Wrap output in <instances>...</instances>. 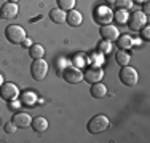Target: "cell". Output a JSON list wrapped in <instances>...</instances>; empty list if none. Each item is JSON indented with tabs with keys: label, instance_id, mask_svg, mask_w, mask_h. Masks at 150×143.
I'll list each match as a JSON object with an SVG mask.
<instances>
[{
	"label": "cell",
	"instance_id": "6da1fadb",
	"mask_svg": "<svg viewBox=\"0 0 150 143\" xmlns=\"http://www.w3.org/2000/svg\"><path fill=\"white\" fill-rule=\"evenodd\" d=\"M110 126V121L109 118L105 116V114H94V116L91 118L90 121H88V132L90 134H102V132H105L107 129Z\"/></svg>",
	"mask_w": 150,
	"mask_h": 143
},
{
	"label": "cell",
	"instance_id": "7a4b0ae2",
	"mask_svg": "<svg viewBox=\"0 0 150 143\" xmlns=\"http://www.w3.org/2000/svg\"><path fill=\"white\" fill-rule=\"evenodd\" d=\"M5 37L13 45H23V41L27 38L24 27L18 26V24H11V26H8L5 29Z\"/></svg>",
	"mask_w": 150,
	"mask_h": 143
},
{
	"label": "cell",
	"instance_id": "3957f363",
	"mask_svg": "<svg viewBox=\"0 0 150 143\" xmlns=\"http://www.w3.org/2000/svg\"><path fill=\"white\" fill-rule=\"evenodd\" d=\"M46 73H48V62H46L43 57H40V59H34V62H32V65H30L32 78L37 80V81H42V80H45Z\"/></svg>",
	"mask_w": 150,
	"mask_h": 143
},
{
	"label": "cell",
	"instance_id": "277c9868",
	"mask_svg": "<svg viewBox=\"0 0 150 143\" xmlns=\"http://www.w3.org/2000/svg\"><path fill=\"white\" fill-rule=\"evenodd\" d=\"M61 76H62L64 81H67L69 84H77L83 80V72L75 65H67L66 69L61 72Z\"/></svg>",
	"mask_w": 150,
	"mask_h": 143
},
{
	"label": "cell",
	"instance_id": "5b68a950",
	"mask_svg": "<svg viewBox=\"0 0 150 143\" xmlns=\"http://www.w3.org/2000/svg\"><path fill=\"white\" fill-rule=\"evenodd\" d=\"M118 76H120V81L125 86H136V84H137V81H139L137 72H136V69H133V67H129V65H123V67H121Z\"/></svg>",
	"mask_w": 150,
	"mask_h": 143
},
{
	"label": "cell",
	"instance_id": "8992f818",
	"mask_svg": "<svg viewBox=\"0 0 150 143\" xmlns=\"http://www.w3.org/2000/svg\"><path fill=\"white\" fill-rule=\"evenodd\" d=\"M94 21L98 24H101V26L112 22V21H113V11L110 10V6H107V5L96 6V10H94Z\"/></svg>",
	"mask_w": 150,
	"mask_h": 143
},
{
	"label": "cell",
	"instance_id": "52a82bcc",
	"mask_svg": "<svg viewBox=\"0 0 150 143\" xmlns=\"http://www.w3.org/2000/svg\"><path fill=\"white\" fill-rule=\"evenodd\" d=\"M126 24L129 26L131 30L139 32L144 26H147V14H144L142 11H133V13H129Z\"/></svg>",
	"mask_w": 150,
	"mask_h": 143
},
{
	"label": "cell",
	"instance_id": "ba28073f",
	"mask_svg": "<svg viewBox=\"0 0 150 143\" xmlns=\"http://www.w3.org/2000/svg\"><path fill=\"white\" fill-rule=\"evenodd\" d=\"M18 95H19V89H18V86L15 83L6 81V83H3L2 86H0V97H2L3 100L11 102V100H16Z\"/></svg>",
	"mask_w": 150,
	"mask_h": 143
},
{
	"label": "cell",
	"instance_id": "9c48e42d",
	"mask_svg": "<svg viewBox=\"0 0 150 143\" xmlns=\"http://www.w3.org/2000/svg\"><path fill=\"white\" fill-rule=\"evenodd\" d=\"M104 78V70L102 67H96V65H90L83 73V80H86L88 83H98V81H102Z\"/></svg>",
	"mask_w": 150,
	"mask_h": 143
},
{
	"label": "cell",
	"instance_id": "30bf717a",
	"mask_svg": "<svg viewBox=\"0 0 150 143\" xmlns=\"http://www.w3.org/2000/svg\"><path fill=\"white\" fill-rule=\"evenodd\" d=\"M18 13H19V8H18V3L15 2H6L0 8V18L2 19H13V18L18 16Z\"/></svg>",
	"mask_w": 150,
	"mask_h": 143
},
{
	"label": "cell",
	"instance_id": "8fae6325",
	"mask_svg": "<svg viewBox=\"0 0 150 143\" xmlns=\"http://www.w3.org/2000/svg\"><path fill=\"white\" fill-rule=\"evenodd\" d=\"M99 34H101V37L107 41H115L117 38H118L120 32H118V29L115 26H112V24H104V26H101V29H99Z\"/></svg>",
	"mask_w": 150,
	"mask_h": 143
},
{
	"label": "cell",
	"instance_id": "7c38bea8",
	"mask_svg": "<svg viewBox=\"0 0 150 143\" xmlns=\"http://www.w3.org/2000/svg\"><path fill=\"white\" fill-rule=\"evenodd\" d=\"M11 121L15 123V126H16L18 129H26V127H29V126H30L32 118H30V114H29V113L18 111V113L13 114Z\"/></svg>",
	"mask_w": 150,
	"mask_h": 143
},
{
	"label": "cell",
	"instance_id": "4fadbf2b",
	"mask_svg": "<svg viewBox=\"0 0 150 143\" xmlns=\"http://www.w3.org/2000/svg\"><path fill=\"white\" fill-rule=\"evenodd\" d=\"M66 22L69 24L70 27H78L83 22V16H81V13L77 11V10H70V11H66Z\"/></svg>",
	"mask_w": 150,
	"mask_h": 143
},
{
	"label": "cell",
	"instance_id": "5bb4252c",
	"mask_svg": "<svg viewBox=\"0 0 150 143\" xmlns=\"http://www.w3.org/2000/svg\"><path fill=\"white\" fill-rule=\"evenodd\" d=\"M91 95L94 99H102L107 95V86L102 83V81H98V83H93L91 84Z\"/></svg>",
	"mask_w": 150,
	"mask_h": 143
},
{
	"label": "cell",
	"instance_id": "9a60e30c",
	"mask_svg": "<svg viewBox=\"0 0 150 143\" xmlns=\"http://www.w3.org/2000/svg\"><path fill=\"white\" fill-rule=\"evenodd\" d=\"M30 127L34 129L37 134H42V132H45L46 129H48V121H46L43 116H37V118H34V119H32Z\"/></svg>",
	"mask_w": 150,
	"mask_h": 143
},
{
	"label": "cell",
	"instance_id": "2e32d148",
	"mask_svg": "<svg viewBox=\"0 0 150 143\" xmlns=\"http://www.w3.org/2000/svg\"><path fill=\"white\" fill-rule=\"evenodd\" d=\"M37 94L34 91H26L21 94V105H26V107H34L37 103Z\"/></svg>",
	"mask_w": 150,
	"mask_h": 143
},
{
	"label": "cell",
	"instance_id": "e0dca14e",
	"mask_svg": "<svg viewBox=\"0 0 150 143\" xmlns=\"http://www.w3.org/2000/svg\"><path fill=\"white\" fill-rule=\"evenodd\" d=\"M50 19L54 24H64L66 22V11L61 8H53L50 11Z\"/></svg>",
	"mask_w": 150,
	"mask_h": 143
},
{
	"label": "cell",
	"instance_id": "ac0fdd59",
	"mask_svg": "<svg viewBox=\"0 0 150 143\" xmlns=\"http://www.w3.org/2000/svg\"><path fill=\"white\" fill-rule=\"evenodd\" d=\"M117 46H118L120 49H125V51H128V49L133 46V37L131 35H118V38H117Z\"/></svg>",
	"mask_w": 150,
	"mask_h": 143
},
{
	"label": "cell",
	"instance_id": "d6986e66",
	"mask_svg": "<svg viewBox=\"0 0 150 143\" xmlns=\"http://www.w3.org/2000/svg\"><path fill=\"white\" fill-rule=\"evenodd\" d=\"M115 60H117V64H120V65L123 67V65H128V64H129L131 56H129V53H128V51L120 49V51L115 53Z\"/></svg>",
	"mask_w": 150,
	"mask_h": 143
},
{
	"label": "cell",
	"instance_id": "ffe728a7",
	"mask_svg": "<svg viewBox=\"0 0 150 143\" xmlns=\"http://www.w3.org/2000/svg\"><path fill=\"white\" fill-rule=\"evenodd\" d=\"M128 16H129L128 10H117V11L113 13V19H115V22L118 24V26H125V24L128 22Z\"/></svg>",
	"mask_w": 150,
	"mask_h": 143
},
{
	"label": "cell",
	"instance_id": "44dd1931",
	"mask_svg": "<svg viewBox=\"0 0 150 143\" xmlns=\"http://www.w3.org/2000/svg\"><path fill=\"white\" fill-rule=\"evenodd\" d=\"M88 64L96 65V67H101L102 64H104V54H102V53H99V51L91 53V54L88 56Z\"/></svg>",
	"mask_w": 150,
	"mask_h": 143
},
{
	"label": "cell",
	"instance_id": "7402d4cb",
	"mask_svg": "<svg viewBox=\"0 0 150 143\" xmlns=\"http://www.w3.org/2000/svg\"><path fill=\"white\" fill-rule=\"evenodd\" d=\"M29 54L32 59H40L45 56V48L42 45H32L29 48Z\"/></svg>",
	"mask_w": 150,
	"mask_h": 143
},
{
	"label": "cell",
	"instance_id": "603a6c76",
	"mask_svg": "<svg viewBox=\"0 0 150 143\" xmlns=\"http://www.w3.org/2000/svg\"><path fill=\"white\" fill-rule=\"evenodd\" d=\"M72 62L75 64V67H78V69H81V67H86L88 65V56L86 54H75L74 56V60Z\"/></svg>",
	"mask_w": 150,
	"mask_h": 143
},
{
	"label": "cell",
	"instance_id": "cb8c5ba5",
	"mask_svg": "<svg viewBox=\"0 0 150 143\" xmlns=\"http://www.w3.org/2000/svg\"><path fill=\"white\" fill-rule=\"evenodd\" d=\"M98 51L102 53V54H109V53H112V41L101 40L99 45H98Z\"/></svg>",
	"mask_w": 150,
	"mask_h": 143
},
{
	"label": "cell",
	"instance_id": "d4e9b609",
	"mask_svg": "<svg viewBox=\"0 0 150 143\" xmlns=\"http://www.w3.org/2000/svg\"><path fill=\"white\" fill-rule=\"evenodd\" d=\"M75 2L77 0H58V8L64 10V11H70V10H74Z\"/></svg>",
	"mask_w": 150,
	"mask_h": 143
},
{
	"label": "cell",
	"instance_id": "484cf974",
	"mask_svg": "<svg viewBox=\"0 0 150 143\" xmlns=\"http://www.w3.org/2000/svg\"><path fill=\"white\" fill-rule=\"evenodd\" d=\"M133 3H134L133 0H117L115 6H117V10H131Z\"/></svg>",
	"mask_w": 150,
	"mask_h": 143
},
{
	"label": "cell",
	"instance_id": "4316f807",
	"mask_svg": "<svg viewBox=\"0 0 150 143\" xmlns=\"http://www.w3.org/2000/svg\"><path fill=\"white\" fill-rule=\"evenodd\" d=\"M139 32H141V37L144 38V40H150V27L149 26H144Z\"/></svg>",
	"mask_w": 150,
	"mask_h": 143
},
{
	"label": "cell",
	"instance_id": "83f0119b",
	"mask_svg": "<svg viewBox=\"0 0 150 143\" xmlns=\"http://www.w3.org/2000/svg\"><path fill=\"white\" fill-rule=\"evenodd\" d=\"M16 129H18V127L15 126V123H13V121H10V123L5 126V132H6V134H13Z\"/></svg>",
	"mask_w": 150,
	"mask_h": 143
},
{
	"label": "cell",
	"instance_id": "f1b7e54d",
	"mask_svg": "<svg viewBox=\"0 0 150 143\" xmlns=\"http://www.w3.org/2000/svg\"><path fill=\"white\" fill-rule=\"evenodd\" d=\"M142 13H144V14H149L150 13V3H149V0L142 3Z\"/></svg>",
	"mask_w": 150,
	"mask_h": 143
},
{
	"label": "cell",
	"instance_id": "f546056e",
	"mask_svg": "<svg viewBox=\"0 0 150 143\" xmlns=\"http://www.w3.org/2000/svg\"><path fill=\"white\" fill-rule=\"evenodd\" d=\"M23 46H24V48H26V46H27V48H30V46H32V43H30L29 38H26V40L23 41Z\"/></svg>",
	"mask_w": 150,
	"mask_h": 143
},
{
	"label": "cell",
	"instance_id": "4dcf8cb0",
	"mask_svg": "<svg viewBox=\"0 0 150 143\" xmlns=\"http://www.w3.org/2000/svg\"><path fill=\"white\" fill-rule=\"evenodd\" d=\"M104 2L107 3V6H110V5H115V2H117V0H104Z\"/></svg>",
	"mask_w": 150,
	"mask_h": 143
},
{
	"label": "cell",
	"instance_id": "1f68e13d",
	"mask_svg": "<svg viewBox=\"0 0 150 143\" xmlns=\"http://www.w3.org/2000/svg\"><path fill=\"white\" fill-rule=\"evenodd\" d=\"M3 83H5V81H3V75H2V73H0V86H2Z\"/></svg>",
	"mask_w": 150,
	"mask_h": 143
},
{
	"label": "cell",
	"instance_id": "d6a6232c",
	"mask_svg": "<svg viewBox=\"0 0 150 143\" xmlns=\"http://www.w3.org/2000/svg\"><path fill=\"white\" fill-rule=\"evenodd\" d=\"M133 2H136V3H144V2H147V0H133Z\"/></svg>",
	"mask_w": 150,
	"mask_h": 143
},
{
	"label": "cell",
	"instance_id": "836d02e7",
	"mask_svg": "<svg viewBox=\"0 0 150 143\" xmlns=\"http://www.w3.org/2000/svg\"><path fill=\"white\" fill-rule=\"evenodd\" d=\"M8 2H15V3H16V2H18V0H8Z\"/></svg>",
	"mask_w": 150,
	"mask_h": 143
}]
</instances>
